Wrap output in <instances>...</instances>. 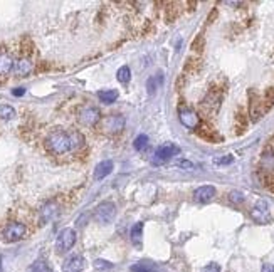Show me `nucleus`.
Masks as SVG:
<instances>
[{"label": "nucleus", "instance_id": "393cba45", "mask_svg": "<svg viewBox=\"0 0 274 272\" xmlns=\"http://www.w3.org/2000/svg\"><path fill=\"white\" fill-rule=\"evenodd\" d=\"M262 106H264V111H269V109L274 106V87H268V89L264 91Z\"/></svg>", "mask_w": 274, "mask_h": 272}, {"label": "nucleus", "instance_id": "a211bd4d", "mask_svg": "<svg viewBox=\"0 0 274 272\" xmlns=\"http://www.w3.org/2000/svg\"><path fill=\"white\" fill-rule=\"evenodd\" d=\"M234 128H236V135H242L244 131L247 130V115L242 111V109H237L236 124H234Z\"/></svg>", "mask_w": 274, "mask_h": 272}, {"label": "nucleus", "instance_id": "ddd939ff", "mask_svg": "<svg viewBox=\"0 0 274 272\" xmlns=\"http://www.w3.org/2000/svg\"><path fill=\"white\" fill-rule=\"evenodd\" d=\"M86 267V260L83 255L74 254V255L68 257L63 262V272H81Z\"/></svg>", "mask_w": 274, "mask_h": 272}, {"label": "nucleus", "instance_id": "aec40b11", "mask_svg": "<svg viewBox=\"0 0 274 272\" xmlns=\"http://www.w3.org/2000/svg\"><path fill=\"white\" fill-rule=\"evenodd\" d=\"M57 214V205L54 202H49L41 208V222H49L54 215Z\"/></svg>", "mask_w": 274, "mask_h": 272}, {"label": "nucleus", "instance_id": "58836bf2", "mask_svg": "<svg viewBox=\"0 0 274 272\" xmlns=\"http://www.w3.org/2000/svg\"><path fill=\"white\" fill-rule=\"evenodd\" d=\"M261 272H274V266L273 264H264V266L261 267Z\"/></svg>", "mask_w": 274, "mask_h": 272}, {"label": "nucleus", "instance_id": "c85d7f7f", "mask_svg": "<svg viewBox=\"0 0 274 272\" xmlns=\"http://www.w3.org/2000/svg\"><path fill=\"white\" fill-rule=\"evenodd\" d=\"M135 150H138V152H143V150L148 148V136L147 135H140L137 136V139H135Z\"/></svg>", "mask_w": 274, "mask_h": 272}, {"label": "nucleus", "instance_id": "2eb2a0df", "mask_svg": "<svg viewBox=\"0 0 274 272\" xmlns=\"http://www.w3.org/2000/svg\"><path fill=\"white\" fill-rule=\"evenodd\" d=\"M261 167L264 173H274V145H268L264 152H262Z\"/></svg>", "mask_w": 274, "mask_h": 272}, {"label": "nucleus", "instance_id": "b1692460", "mask_svg": "<svg viewBox=\"0 0 274 272\" xmlns=\"http://www.w3.org/2000/svg\"><path fill=\"white\" fill-rule=\"evenodd\" d=\"M31 272H52V267L46 259H39L31 266Z\"/></svg>", "mask_w": 274, "mask_h": 272}, {"label": "nucleus", "instance_id": "dca6fc26", "mask_svg": "<svg viewBox=\"0 0 274 272\" xmlns=\"http://www.w3.org/2000/svg\"><path fill=\"white\" fill-rule=\"evenodd\" d=\"M14 69V59L7 51L0 49V76H7Z\"/></svg>", "mask_w": 274, "mask_h": 272}, {"label": "nucleus", "instance_id": "6ab92c4d", "mask_svg": "<svg viewBox=\"0 0 274 272\" xmlns=\"http://www.w3.org/2000/svg\"><path fill=\"white\" fill-rule=\"evenodd\" d=\"M197 135H199L200 138L206 139V141H210V143H215V141H219V139H221L214 130H210V128L204 126V124H200V126L197 128Z\"/></svg>", "mask_w": 274, "mask_h": 272}, {"label": "nucleus", "instance_id": "ea45409f", "mask_svg": "<svg viewBox=\"0 0 274 272\" xmlns=\"http://www.w3.org/2000/svg\"><path fill=\"white\" fill-rule=\"evenodd\" d=\"M24 93H25L24 87H17V89H14V96H22Z\"/></svg>", "mask_w": 274, "mask_h": 272}, {"label": "nucleus", "instance_id": "1a4fd4ad", "mask_svg": "<svg viewBox=\"0 0 274 272\" xmlns=\"http://www.w3.org/2000/svg\"><path fill=\"white\" fill-rule=\"evenodd\" d=\"M247 96H249V118L253 123H257L262 118V115L266 113L264 106H262V99L259 98V94L254 89H249Z\"/></svg>", "mask_w": 274, "mask_h": 272}, {"label": "nucleus", "instance_id": "473e14b6", "mask_svg": "<svg viewBox=\"0 0 274 272\" xmlns=\"http://www.w3.org/2000/svg\"><path fill=\"white\" fill-rule=\"evenodd\" d=\"M94 267H96L98 271H108L113 267V264L108 262V260H103V259H96L94 260Z\"/></svg>", "mask_w": 274, "mask_h": 272}, {"label": "nucleus", "instance_id": "c9c22d12", "mask_svg": "<svg viewBox=\"0 0 274 272\" xmlns=\"http://www.w3.org/2000/svg\"><path fill=\"white\" fill-rule=\"evenodd\" d=\"M202 272H221V267H219V264L210 262V264H207V266L204 267Z\"/></svg>", "mask_w": 274, "mask_h": 272}, {"label": "nucleus", "instance_id": "7c9ffc66", "mask_svg": "<svg viewBox=\"0 0 274 272\" xmlns=\"http://www.w3.org/2000/svg\"><path fill=\"white\" fill-rule=\"evenodd\" d=\"M199 69H200V61L199 59L190 57L187 61V64H185V72H197Z\"/></svg>", "mask_w": 274, "mask_h": 272}, {"label": "nucleus", "instance_id": "39448f33", "mask_svg": "<svg viewBox=\"0 0 274 272\" xmlns=\"http://www.w3.org/2000/svg\"><path fill=\"white\" fill-rule=\"evenodd\" d=\"M221 101H222V91L221 89H210L209 94L204 98V101L200 102V108H202L204 115L212 116L217 113V109L221 108Z\"/></svg>", "mask_w": 274, "mask_h": 272}, {"label": "nucleus", "instance_id": "9d476101", "mask_svg": "<svg viewBox=\"0 0 274 272\" xmlns=\"http://www.w3.org/2000/svg\"><path fill=\"white\" fill-rule=\"evenodd\" d=\"M116 214V207L111 202H103L96 207L94 210V219L100 223H109L113 220V217Z\"/></svg>", "mask_w": 274, "mask_h": 272}, {"label": "nucleus", "instance_id": "4c0bfd02", "mask_svg": "<svg viewBox=\"0 0 274 272\" xmlns=\"http://www.w3.org/2000/svg\"><path fill=\"white\" fill-rule=\"evenodd\" d=\"M217 16H219L217 9H212V12L209 14V17H207V24H212V22L217 19Z\"/></svg>", "mask_w": 274, "mask_h": 272}, {"label": "nucleus", "instance_id": "20e7f679", "mask_svg": "<svg viewBox=\"0 0 274 272\" xmlns=\"http://www.w3.org/2000/svg\"><path fill=\"white\" fill-rule=\"evenodd\" d=\"M76 230L74 229H63L56 238V252L57 254H66L69 252L76 244Z\"/></svg>", "mask_w": 274, "mask_h": 272}, {"label": "nucleus", "instance_id": "cd10ccee", "mask_svg": "<svg viewBox=\"0 0 274 272\" xmlns=\"http://www.w3.org/2000/svg\"><path fill=\"white\" fill-rule=\"evenodd\" d=\"M0 118H2V119H5V121L14 119V118H16V109H14L12 106H9V104H2V106H0Z\"/></svg>", "mask_w": 274, "mask_h": 272}, {"label": "nucleus", "instance_id": "5701e85b", "mask_svg": "<svg viewBox=\"0 0 274 272\" xmlns=\"http://www.w3.org/2000/svg\"><path fill=\"white\" fill-rule=\"evenodd\" d=\"M156 271V264L150 262V260H141L137 262L135 266H131V272H155Z\"/></svg>", "mask_w": 274, "mask_h": 272}, {"label": "nucleus", "instance_id": "f257e3e1", "mask_svg": "<svg viewBox=\"0 0 274 272\" xmlns=\"http://www.w3.org/2000/svg\"><path fill=\"white\" fill-rule=\"evenodd\" d=\"M85 143V136L79 131H64V130H54L47 135L46 138V148L52 155H66V153L78 150Z\"/></svg>", "mask_w": 274, "mask_h": 272}, {"label": "nucleus", "instance_id": "f8f14e48", "mask_svg": "<svg viewBox=\"0 0 274 272\" xmlns=\"http://www.w3.org/2000/svg\"><path fill=\"white\" fill-rule=\"evenodd\" d=\"M14 72H16L17 76H20V78H25V76H29L32 71H34V62H32L31 56H22L19 57L17 61H14Z\"/></svg>", "mask_w": 274, "mask_h": 272}, {"label": "nucleus", "instance_id": "f03ea898", "mask_svg": "<svg viewBox=\"0 0 274 272\" xmlns=\"http://www.w3.org/2000/svg\"><path fill=\"white\" fill-rule=\"evenodd\" d=\"M125 123L126 121L123 116L109 115V116H106L100 121V128H101V131L106 135H118L125 130Z\"/></svg>", "mask_w": 274, "mask_h": 272}, {"label": "nucleus", "instance_id": "4be33fe9", "mask_svg": "<svg viewBox=\"0 0 274 272\" xmlns=\"http://www.w3.org/2000/svg\"><path fill=\"white\" fill-rule=\"evenodd\" d=\"M98 98H100V101L104 102V104H111V102H115L116 99H118V91L116 89L100 91V93H98Z\"/></svg>", "mask_w": 274, "mask_h": 272}, {"label": "nucleus", "instance_id": "f704fd0d", "mask_svg": "<svg viewBox=\"0 0 274 272\" xmlns=\"http://www.w3.org/2000/svg\"><path fill=\"white\" fill-rule=\"evenodd\" d=\"M234 161V156L232 155H225V156H221V158H215L214 163L215 165H231Z\"/></svg>", "mask_w": 274, "mask_h": 272}, {"label": "nucleus", "instance_id": "9b49d317", "mask_svg": "<svg viewBox=\"0 0 274 272\" xmlns=\"http://www.w3.org/2000/svg\"><path fill=\"white\" fill-rule=\"evenodd\" d=\"M178 119L188 130H197L200 126V116L190 108H180L178 109Z\"/></svg>", "mask_w": 274, "mask_h": 272}, {"label": "nucleus", "instance_id": "f3484780", "mask_svg": "<svg viewBox=\"0 0 274 272\" xmlns=\"http://www.w3.org/2000/svg\"><path fill=\"white\" fill-rule=\"evenodd\" d=\"M113 171V161L111 160H103L101 163H98V167L94 168V178L103 180Z\"/></svg>", "mask_w": 274, "mask_h": 272}, {"label": "nucleus", "instance_id": "a878e982", "mask_svg": "<svg viewBox=\"0 0 274 272\" xmlns=\"http://www.w3.org/2000/svg\"><path fill=\"white\" fill-rule=\"evenodd\" d=\"M141 237H143V223L138 222V223H135L133 229H131V240H133V244H140Z\"/></svg>", "mask_w": 274, "mask_h": 272}, {"label": "nucleus", "instance_id": "0eeeda50", "mask_svg": "<svg viewBox=\"0 0 274 272\" xmlns=\"http://www.w3.org/2000/svg\"><path fill=\"white\" fill-rule=\"evenodd\" d=\"M78 121L83 124V126H87V128L96 126V124L101 121L100 109L94 108V106H83L78 113Z\"/></svg>", "mask_w": 274, "mask_h": 272}, {"label": "nucleus", "instance_id": "412c9836", "mask_svg": "<svg viewBox=\"0 0 274 272\" xmlns=\"http://www.w3.org/2000/svg\"><path fill=\"white\" fill-rule=\"evenodd\" d=\"M162 83H163V76H162V72H158V74L152 76V78L148 79V83H147L148 94H155L156 91H158V87L162 86Z\"/></svg>", "mask_w": 274, "mask_h": 272}, {"label": "nucleus", "instance_id": "bb28decb", "mask_svg": "<svg viewBox=\"0 0 274 272\" xmlns=\"http://www.w3.org/2000/svg\"><path fill=\"white\" fill-rule=\"evenodd\" d=\"M116 79H118L120 83L126 84L128 81L131 79V71H130V68H128V66H121V68L118 69V72H116Z\"/></svg>", "mask_w": 274, "mask_h": 272}, {"label": "nucleus", "instance_id": "2f4dec72", "mask_svg": "<svg viewBox=\"0 0 274 272\" xmlns=\"http://www.w3.org/2000/svg\"><path fill=\"white\" fill-rule=\"evenodd\" d=\"M229 200L232 202V204H236V205H240V204H244V193L242 192H237V190H234V192L229 193Z\"/></svg>", "mask_w": 274, "mask_h": 272}, {"label": "nucleus", "instance_id": "c756f323", "mask_svg": "<svg viewBox=\"0 0 274 272\" xmlns=\"http://www.w3.org/2000/svg\"><path fill=\"white\" fill-rule=\"evenodd\" d=\"M204 46H206V39H204L202 34H199L192 42V51H193V52H202Z\"/></svg>", "mask_w": 274, "mask_h": 272}, {"label": "nucleus", "instance_id": "6e6552de", "mask_svg": "<svg viewBox=\"0 0 274 272\" xmlns=\"http://www.w3.org/2000/svg\"><path fill=\"white\" fill-rule=\"evenodd\" d=\"M251 217L256 223H268L271 220V210H269V204L266 200H257L254 204V207L251 208Z\"/></svg>", "mask_w": 274, "mask_h": 272}, {"label": "nucleus", "instance_id": "4468645a", "mask_svg": "<svg viewBox=\"0 0 274 272\" xmlns=\"http://www.w3.org/2000/svg\"><path fill=\"white\" fill-rule=\"evenodd\" d=\"M215 188L212 185H204V187H199V188L193 192V198H195V202H199V204H209V202L214 200L215 197Z\"/></svg>", "mask_w": 274, "mask_h": 272}, {"label": "nucleus", "instance_id": "72a5a7b5", "mask_svg": "<svg viewBox=\"0 0 274 272\" xmlns=\"http://www.w3.org/2000/svg\"><path fill=\"white\" fill-rule=\"evenodd\" d=\"M177 3H169V9H167V22H173L177 19V10H175Z\"/></svg>", "mask_w": 274, "mask_h": 272}, {"label": "nucleus", "instance_id": "423d86ee", "mask_svg": "<svg viewBox=\"0 0 274 272\" xmlns=\"http://www.w3.org/2000/svg\"><path fill=\"white\" fill-rule=\"evenodd\" d=\"M25 232H27V227L20 222H10L5 225L2 232V238L9 244H14V242H19L25 237Z\"/></svg>", "mask_w": 274, "mask_h": 272}, {"label": "nucleus", "instance_id": "e433bc0d", "mask_svg": "<svg viewBox=\"0 0 274 272\" xmlns=\"http://www.w3.org/2000/svg\"><path fill=\"white\" fill-rule=\"evenodd\" d=\"M177 167L185 168V170H193V163H192V161H188V160H178Z\"/></svg>", "mask_w": 274, "mask_h": 272}, {"label": "nucleus", "instance_id": "7ed1b4c3", "mask_svg": "<svg viewBox=\"0 0 274 272\" xmlns=\"http://www.w3.org/2000/svg\"><path fill=\"white\" fill-rule=\"evenodd\" d=\"M178 153H180V148H178L177 145H173V143H165V145L158 146L156 152L153 153L152 163L153 165H163V163H167V161H170L173 156H177Z\"/></svg>", "mask_w": 274, "mask_h": 272}]
</instances>
